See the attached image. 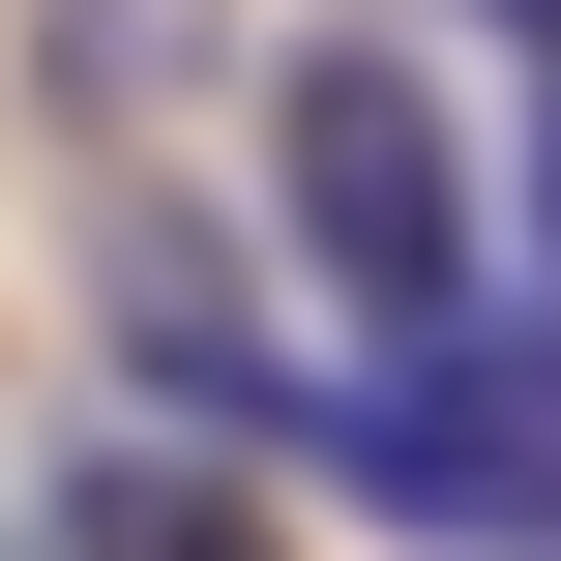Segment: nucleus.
I'll use <instances>...</instances> for the list:
<instances>
[{
    "mask_svg": "<svg viewBox=\"0 0 561 561\" xmlns=\"http://www.w3.org/2000/svg\"><path fill=\"white\" fill-rule=\"evenodd\" d=\"M266 237H296V296H325L355 355H444L473 266H503V207H473V148H444V89H414L385 30H296V59H266Z\"/></svg>",
    "mask_w": 561,
    "mask_h": 561,
    "instance_id": "1",
    "label": "nucleus"
},
{
    "mask_svg": "<svg viewBox=\"0 0 561 561\" xmlns=\"http://www.w3.org/2000/svg\"><path fill=\"white\" fill-rule=\"evenodd\" d=\"M296 473L444 561H561V325H444L385 385H296Z\"/></svg>",
    "mask_w": 561,
    "mask_h": 561,
    "instance_id": "2",
    "label": "nucleus"
},
{
    "mask_svg": "<svg viewBox=\"0 0 561 561\" xmlns=\"http://www.w3.org/2000/svg\"><path fill=\"white\" fill-rule=\"evenodd\" d=\"M30 561H266V533H237L207 473H59V533H30Z\"/></svg>",
    "mask_w": 561,
    "mask_h": 561,
    "instance_id": "3",
    "label": "nucleus"
},
{
    "mask_svg": "<svg viewBox=\"0 0 561 561\" xmlns=\"http://www.w3.org/2000/svg\"><path fill=\"white\" fill-rule=\"evenodd\" d=\"M533 266H561V59H533Z\"/></svg>",
    "mask_w": 561,
    "mask_h": 561,
    "instance_id": "4",
    "label": "nucleus"
},
{
    "mask_svg": "<svg viewBox=\"0 0 561 561\" xmlns=\"http://www.w3.org/2000/svg\"><path fill=\"white\" fill-rule=\"evenodd\" d=\"M503 30H533V59H561V0H503Z\"/></svg>",
    "mask_w": 561,
    "mask_h": 561,
    "instance_id": "5",
    "label": "nucleus"
}]
</instances>
